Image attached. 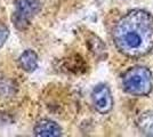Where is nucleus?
<instances>
[{
  "instance_id": "obj_4",
  "label": "nucleus",
  "mask_w": 153,
  "mask_h": 137,
  "mask_svg": "<svg viewBox=\"0 0 153 137\" xmlns=\"http://www.w3.org/2000/svg\"><path fill=\"white\" fill-rule=\"evenodd\" d=\"M91 102L93 106L100 114H108L112 111L114 101L112 93L108 85L98 84L91 91Z\"/></svg>"
},
{
  "instance_id": "obj_2",
  "label": "nucleus",
  "mask_w": 153,
  "mask_h": 137,
  "mask_svg": "<svg viewBox=\"0 0 153 137\" xmlns=\"http://www.w3.org/2000/svg\"><path fill=\"white\" fill-rule=\"evenodd\" d=\"M125 93L136 97H144L151 94L153 89L152 71L143 65L129 67L121 79Z\"/></svg>"
},
{
  "instance_id": "obj_6",
  "label": "nucleus",
  "mask_w": 153,
  "mask_h": 137,
  "mask_svg": "<svg viewBox=\"0 0 153 137\" xmlns=\"http://www.w3.org/2000/svg\"><path fill=\"white\" fill-rule=\"evenodd\" d=\"M38 55L32 49H26L19 55L17 63L19 69L26 73H32L38 69Z\"/></svg>"
},
{
  "instance_id": "obj_8",
  "label": "nucleus",
  "mask_w": 153,
  "mask_h": 137,
  "mask_svg": "<svg viewBox=\"0 0 153 137\" xmlns=\"http://www.w3.org/2000/svg\"><path fill=\"white\" fill-rule=\"evenodd\" d=\"M9 38V29L4 23H0V49L4 47Z\"/></svg>"
},
{
  "instance_id": "obj_7",
  "label": "nucleus",
  "mask_w": 153,
  "mask_h": 137,
  "mask_svg": "<svg viewBox=\"0 0 153 137\" xmlns=\"http://www.w3.org/2000/svg\"><path fill=\"white\" fill-rule=\"evenodd\" d=\"M136 126L143 135L153 137V110L142 112L136 120Z\"/></svg>"
},
{
  "instance_id": "obj_5",
  "label": "nucleus",
  "mask_w": 153,
  "mask_h": 137,
  "mask_svg": "<svg viewBox=\"0 0 153 137\" xmlns=\"http://www.w3.org/2000/svg\"><path fill=\"white\" fill-rule=\"evenodd\" d=\"M34 136L38 137H59L63 135L62 127L51 119H41L33 128Z\"/></svg>"
},
{
  "instance_id": "obj_1",
  "label": "nucleus",
  "mask_w": 153,
  "mask_h": 137,
  "mask_svg": "<svg viewBox=\"0 0 153 137\" xmlns=\"http://www.w3.org/2000/svg\"><path fill=\"white\" fill-rule=\"evenodd\" d=\"M112 39L115 48L130 59L146 56L153 50V15L133 9L117 21Z\"/></svg>"
},
{
  "instance_id": "obj_3",
  "label": "nucleus",
  "mask_w": 153,
  "mask_h": 137,
  "mask_svg": "<svg viewBox=\"0 0 153 137\" xmlns=\"http://www.w3.org/2000/svg\"><path fill=\"white\" fill-rule=\"evenodd\" d=\"M40 0H14V10L12 13V22L14 26L23 31L26 30L32 20L41 10Z\"/></svg>"
}]
</instances>
